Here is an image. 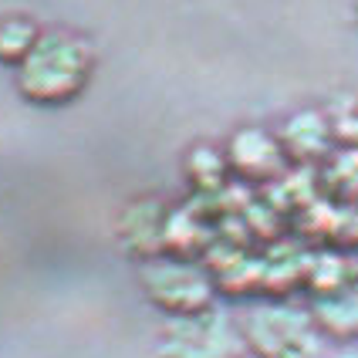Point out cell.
I'll return each mask as SVG.
<instances>
[{"label": "cell", "mask_w": 358, "mask_h": 358, "mask_svg": "<svg viewBox=\"0 0 358 358\" xmlns=\"http://www.w3.org/2000/svg\"><path fill=\"white\" fill-rule=\"evenodd\" d=\"M92 78V48L75 34L48 31L20 61L17 88L34 105H64L78 99Z\"/></svg>", "instance_id": "cell-1"}, {"label": "cell", "mask_w": 358, "mask_h": 358, "mask_svg": "<svg viewBox=\"0 0 358 358\" xmlns=\"http://www.w3.org/2000/svg\"><path fill=\"white\" fill-rule=\"evenodd\" d=\"M247 341L257 358H318L321 338L311 318L294 308H260L247 318Z\"/></svg>", "instance_id": "cell-2"}, {"label": "cell", "mask_w": 358, "mask_h": 358, "mask_svg": "<svg viewBox=\"0 0 358 358\" xmlns=\"http://www.w3.org/2000/svg\"><path fill=\"white\" fill-rule=\"evenodd\" d=\"M240 338L227 315L199 311L186 318H173L162 331L159 355L162 358H237Z\"/></svg>", "instance_id": "cell-3"}, {"label": "cell", "mask_w": 358, "mask_h": 358, "mask_svg": "<svg viewBox=\"0 0 358 358\" xmlns=\"http://www.w3.org/2000/svg\"><path fill=\"white\" fill-rule=\"evenodd\" d=\"M142 284L152 304L169 311L173 318L199 315L213 301V280L206 278L199 267L182 264V260H159L142 271Z\"/></svg>", "instance_id": "cell-4"}, {"label": "cell", "mask_w": 358, "mask_h": 358, "mask_svg": "<svg viewBox=\"0 0 358 358\" xmlns=\"http://www.w3.org/2000/svg\"><path fill=\"white\" fill-rule=\"evenodd\" d=\"M280 142L271 139L264 129H240L230 139L227 159L243 179H271L280 169Z\"/></svg>", "instance_id": "cell-5"}, {"label": "cell", "mask_w": 358, "mask_h": 358, "mask_svg": "<svg viewBox=\"0 0 358 358\" xmlns=\"http://www.w3.org/2000/svg\"><path fill=\"white\" fill-rule=\"evenodd\" d=\"M328 149V125L321 122V115L308 112V115H294L287 122L284 136H280V152L294 156L298 162L315 159Z\"/></svg>", "instance_id": "cell-6"}, {"label": "cell", "mask_w": 358, "mask_h": 358, "mask_svg": "<svg viewBox=\"0 0 358 358\" xmlns=\"http://www.w3.org/2000/svg\"><path fill=\"white\" fill-rule=\"evenodd\" d=\"M318 321L338 338L358 335V287L352 291H335V298L318 304Z\"/></svg>", "instance_id": "cell-7"}, {"label": "cell", "mask_w": 358, "mask_h": 358, "mask_svg": "<svg viewBox=\"0 0 358 358\" xmlns=\"http://www.w3.org/2000/svg\"><path fill=\"white\" fill-rule=\"evenodd\" d=\"M41 41V31L34 20L27 17H7L0 20V61L3 64H17L34 51V44Z\"/></svg>", "instance_id": "cell-8"}, {"label": "cell", "mask_w": 358, "mask_h": 358, "mask_svg": "<svg viewBox=\"0 0 358 358\" xmlns=\"http://www.w3.org/2000/svg\"><path fill=\"white\" fill-rule=\"evenodd\" d=\"M331 358H358V345L355 348H341V352H335Z\"/></svg>", "instance_id": "cell-9"}]
</instances>
